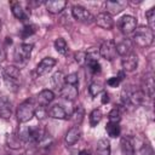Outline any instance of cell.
<instances>
[{
    "label": "cell",
    "mask_w": 155,
    "mask_h": 155,
    "mask_svg": "<svg viewBox=\"0 0 155 155\" xmlns=\"http://www.w3.org/2000/svg\"><path fill=\"white\" fill-rule=\"evenodd\" d=\"M71 13H73V17H74L76 21L82 22V23H91V22L94 19L93 16L91 15V12H90L88 10H86L85 7L80 6V5L73 6Z\"/></svg>",
    "instance_id": "6"
},
{
    "label": "cell",
    "mask_w": 155,
    "mask_h": 155,
    "mask_svg": "<svg viewBox=\"0 0 155 155\" xmlns=\"http://www.w3.org/2000/svg\"><path fill=\"white\" fill-rule=\"evenodd\" d=\"M12 115V103L6 96L0 97V117L10 119Z\"/></svg>",
    "instance_id": "13"
},
{
    "label": "cell",
    "mask_w": 155,
    "mask_h": 155,
    "mask_svg": "<svg viewBox=\"0 0 155 155\" xmlns=\"http://www.w3.org/2000/svg\"><path fill=\"white\" fill-rule=\"evenodd\" d=\"M144 86H145V96H148L149 98L154 97V78L151 75H147L144 79Z\"/></svg>",
    "instance_id": "24"
},
{
    "label": "cell",
    "mask_w": 155,
    "mask_h": 155,
    "mask_svg": "<svg viewBox=\"0 0 155 155\" xmlns=\"http://www.w3.org/2000/svg\"><path fill=\"white\" fill-rule=\"evenodd\" d=\"M71 116H73L74 122L80 124V122L82 121V119H84V109H82L81 107H78V108L74 110V113H73Z\"/></svg>",
    "instance_id": "33"
},
{
    "label": "cell",
    "mask_w": 155,
    "mask_h": 155,
    "mask_svg": "<svg viewBox=\"0 0 155 155\" xmlns=\"http://www.w3.org/2000/svg\"><path fill=\"white\" fill-rule=\"evenodd\" d=\"M115 48H116V53H119L122 57L132 53V44L128 39H124L122 41L115 44Z\"/></svg>",
    "instance_id": "17"
},
{
    "label": "cell",
    "mask_w": 155,
    "mask_h": 155,
    "mask_svg": "<svg viewBox=\"0 0 155 155\" xmlns=\"http://www.w3.org/2000/svg\"><path fill=\"white\" fill-rule=\"evenodd\" d=\"M79 155H91V153L88 150H86V149H82V150H80Z\"/></svg>",
    "instance_id": "41"
},
{
    "label": "cell",
    "mask_w": 155,
    "mask_h": 155,
    "mask_svg": "<svg viewBox=\"0 0 155 155\" xmlns=\"http://www.w3.org/2000/svg\"><path fill=\"white\" fill-rule=\"evenodd\" d=\"M145 17H147V21H148V28L149 29H151V30H154V28H155V8H150L147 13H145Z\"/></svg>",
    "instance_id": "31"
},
{
    "label": "cell",
    "mask_w": 155,
    "mask_h": 155,
    "mask_svg": "<svg viewBox=\"0 0 155 155\" xmlns=\"http://www.w3.org/2000/svg\"><path fill=\"white\" fill-rule=\"evenodd\" d=\"M35 115V107L31 101H24L19 104L17 109V119L21 124H25L31 120V117Z\"/></svg>",
    "instance_id": "3"
},
{
    "label": "cell",
    "mask_w": 155,
    "mask_h": 155,
    "mask_svg": "<svg viewBox=\"0 0 155 155\" xmlns=\"http://www.w3.org/2000/svg\"><path fill=\"white\" fill-rule=\"evenodd\" d=\"M108 117H109V122L119 124V121L121 120V113H120L119 108H114V109H111L110 113H109V115H108Z\"/></svg>",
    "instance_id": "30"
},
{
    "label": "cell",
    "mask_w": 155,
    "mask_h": 155,
    "mask_svg": "<svg viewBox=\"0 0 155 155\" xmlns=\"http://www.w3.org/2000/svg\"><path fill=\"white\" fill-rule=\"evenodd\" d=\"M56 59L54 58H52V57H46V58H44L38 65H36V69H35V71H36V74L38 75H45V74H47L54 65H56Z\"/></svg>",
    "instance_id": "11"
},
{
    "label": "cell",
    "mask_w": 155,
    "mask_h": 155,
    "mask_svg": "<svg viewBox=\"0 0 155 155\" xmlns=\"http://www.w3.org/2000/svg\"><path fill=\"white\" fill-rule=\"evenodd\" d=\"M105 130H107L108 134H109L110 137H113V138L119 137V136H120V132H121L119 124H114V122H108Z\"/></svg>",
    "instance_id": "25"
},
{
    "label": "cell",
    "mask_w": 155,
    "mask_h": 155,
    "mask_svg": "<svg viewBox=\"0 0 155 155\" xmlns=\"http://www.w3.org/2000/svg\"><path fill=\"white\" fill-rule=\"evenodd\" d=\"M61 96L68 101H74L78 97V87L74 85H69V84H64L63 87L59 90Z\"/></svg>",
    "instance_id": "15"
},
{
    "label": "cell",
    "mask_w": 155,
    "mask_h": 155,
    "mask_svg": "<svg viewBox=\"0 0 155 155\" xmlns=\"http://www.w3.org/2000/svg\"><path fill=\"white\" fill-rule=\"evenodd\" d=\"M48 115L53 119H62V120L67 119V111L62 105L58 104H54L48 109Z\"/></svg>",
    "instance_id": "20"
},
{
    "label": "cell",
    "mask_w": 155,
    "mask_h": 155,
    "mask_svg": "<svg viewBox=\"0 0 155 155\" xmlns=\"http://www.w3.org/2000/svg\"><path fill=\"white\" fill-rule=\"evenodd\" d=\"M4 76L5 79L7 80H11V81H15L17 82L21 78V71L17 67H13V65H8L4 69Z\"/></svg>",
    "instance_id": "19"
},
{
    "label": "cell",
    "mask_w": 155,
    "mask_h": 155,
    "mask_svg": "<svg viewBox=\"0 0 155 155\" xmlns=\"http://www.w3.org/2000/svg\"><path fill=\"white\" fill-rule=\"evenodd\" d=\"M101 120H102V111L99 109H93L90 114V125L94 127L99 124Z\"/></svg>",
    "instance_id": "28"
},
{
    "label": "cell",
    "mask_w": 155,
    "mask_h": 155,
    "mask_svg": "<svg viewBox=\"0 0 155 155\" xmlns=\"http://www.w3.org/2000/svg\"><path fill=\"white\" fill-rule=\"evenodd\" d=\"M81 136V131H80V127L79 126H73L71 128L68 130L67 134H65V138H64V142L67 145H74L79 138Z\"/></svg>",
    "instance_id": "16"
},
{
    "label": "cell",
    "mask_w": 155,
    "mask_h": 155,
    "mask_svg": "<svg viewBox=\"0 0 155 155\" xmlns=\"http://www.w3.org/2000/svg\"><path fill=\"white\" fill-rule=\"evenodd\" d=\"M133 41L139 47H148L154 41V33L148 27L136 28L133 31Z\"/></svg>",
    "instance_id": "2"
},
{
    "label": "cell",
    "mask_w": 155,
    "mask_h": 155,
    "mask_svg": "<svg viewBox=\"0 0 155 155\" xmlns=\"http://www.w3.org/2000/svg\"><path fill=\"white\" fill-rule=\"evenodd\" d=\"M31 50L33 45L30 44H22L17 46L15 50V61L17 63H25L31 54Z\"/></svg>",
    "instance_id": "5"
},
{
    "label": "cell",
    "mask_w": 155,
    "mask_h": 155,
    "mask_svg": "<svg viewBox=\"0 0 155 155\" xmlns=\"http://www.w3.org/2000/svg\"><path fill=\"white\" fill-rule=\"evenodd\" d=\"M99 54L107 59V61H113L116 56V48H115V42L113 40H107L104 41L101 47H99Z\"/></svg>",
    "instance_id": "7"
},
{
    "label": "cell",
    "mask_w": 155,
    "mask_h": 155,
    "mask_svg": "<svg viewBox=\"0 0 155 155\" xmlns=\"http://www.w3.org/2000/svg\"><path fill=\"white\" fill-rule=\"evenodd\" d=\"M78 82H79V78H78V74H75V73H71V74H69V75H67L64 78V84H69V85L76 86Z\"/></svg>",
    "instance_id": "34"
},
{
    "label": "cell",
    "mask_w": 155,
    "mask_h": 155,
    "mask_svg": "<svg viewBox=\"0 0 155 155\" xmlns=\"http://www.w3.org/2000/svg\"><path fill=\"white\" fill-rule=\"evenodd\" d=\"M96 154L97 155H110V143L108 139L102 138L97 142Z\"/></svg>",
    "instance_id": "21"
},
{
    "label": "cell",
    "mask_w": 155,
    "mask_h": 155,
    "mask_svg": "<svg viewBox=\"0 0 155 155\" xmlns=\"http://www.w3.org/2000/svg\"><path fill=\"white\" fill-rule=\"evenodd\" d=\"M94 22L97 23L98 27H101L103 29H107V30L111 29L113 25H114L113 17L109 13H107V12H102V13L97 15V17L94 18Z\"/></svg>",
    "instance_id": "12"
},
{
    "label": "cell",
    "mask_w": 155,
    "mask_h": 155,
    "mask_svg": "<svg viewBox=\"0 0 155 155\" xmlns=\"http://www.w3.org/2000/svg\"><path fill=\"white\" fill-rule=\"evenodd\" d=\"M140 151H142V155H154L153 148H151L150 145H148V144H144Z\"/></svg>",
    "instance_id": "38"
},
{
    "label": "cell",
    "mask_w": 155,
    "mask_h": 155,
    "mask_svg": "<svg viewBox=\"0 0 155 155\" xmlns=\"http://www.w3.org/2000/svg\"><path fill=\"white\" fill-rule=\"evenodd\" d=\"M103 91V85L101 84V82H92L91 85H90V87H88V92H90V94L92 96V97H96V96H98L101 92Z\"/></svg>",
    "instance_id": "29"
},
{
    "label": "cell",
    "mask_w": 155,
    "mask_h": 155,
    "mask_svg": "<svg viewBox=\"0 0 155 155\" xmlns=\"http://www.w3.org/2000/svg\"><path fill=\"white\" fill-rule=\"evenodd\" d=\"M53 98H54V93L51 90H42L38 94V103L41 107H46L53 101Z\"/></svg>",
    "instance_id": "18"
},
{
    "label": "cell",
    "mask_w": 155,
    "mask_h": 155,
    "mask_svg": "<svg viewBox=\"0 0 155 155\" xmlns=\"http://www.w3.org/2000/svg\"><path fill=\"white\" fill-rule=\"evenodd\" d=\"M45 6L50 13L56 15L64 10V7L67 6V2L63 0H48V1H45Z\"/></svg>",
    "instance_id": "14"
},
{
    "label": "cell",
    "mask_w": 155,
    "mask_h": 155,
    "mask_svg": "<svg viewBox=\"0 0 155 155\" xmlns=\"http://www.w3.org/2000/svg\"><path fill=\"white\" fill-rule=\"evenodd\" d=\"M121 64H122V68H124L125 71H128V73L134 71L137 69V67H138V57H137V54L132 52V53L125 56L122 58Z\"/></svg>",
    "instance_id": "10"
},
{
    "label": "cell",
    "mask_w": 155,
    "mask_h": 155,
    "mask_svg": "<svg viewBox=\"0 0 155 155\" xmlns=\"http://www.w3.org/2000/svg\"><path fill=\"white\" fill-rule=\"evenodd\" d=\"M121 153L122 155H133L134 154V148H133V143L128 137H124L121 138Z\"/></svg>",
    "instance_id": "22"
},
{
    "label": "cell",
    "mask_w": 155,
    "mask_h": 155,
    "mask_svg": "<svg viewBox=\"0 0 155 155\" xmlns=\"http://www.w3.org/2000/svg\"><path fill=\"white\" fill-rule=\"evenodd\" d=\"M108 102H109V94H108L107 92H104L103 96H102V103L105 104V103H108Z\"/></svg>",
    "instance_id": "39"
},
{
    "label": "cell",
    "mask_w": 155,
    "mask_h": 155,
    "mask_svg": "<svg viewBox=\"0 0 155 155\" xmlns=\"http://www.w3.org/2000/svg\"><path fill=\"white\" fill-rule=\"evenodd\" d=\"M121 101L125 105H139L145 101V93L143 90H132L126 87L121 92Z\"/></svg>",
    "instance_id": "1"
},
{
    "label": "cell",
    "mask_w": 155,
    "mask_h": 155,
    "mask_svg": "<svg viewBox=\"0 0 155 155\" xmlns=\"http://www.w3.org/2000/svg\"><path fill=\"white\" fill-rule=\"evenodd\" d=\"M52 85H53V87L56 90H61L63 87V85H64V76H63V74L61 71H57V73L53 74V76H52Z\"/></svg>",
    "instance_id": "27"
},
{
    "label": "cell",
    "mask_w": 155,
    "mask_h": 155,
    "mask_svg": "<svg viewBox=\"0 0 155 155\" xmlns=\"http://www.w3.org/2000/svg\"><path fill=\"white\" fill-rule=\"evenodd\" d=\"M119 27H120L122 34H125V35L132 34L136 30V28H137V19L133 16L126 15V16H124V17L120 18Z\"/></svg>",
    "instance_id": "4"
},
{
    "label": "cell",
    "mask_w": 155,
    "mask_h": 155,
    "mask_svg": "<svg viewBox=\"0 0 155 155\" xmlns=\"http://www.w3.org/2000/svg\"><path fill=\"white\" fill-rule=\"evenodd\" d=\"M0 155H2V153H1V150H0Z\"/></svg>",
    "instance_id": "43"
},
{
    "label": "cell",
    "mask_w": 155,
    "mask_h": 155,
    "mask_svg": "<svg viewBox=\"0 0 155 155\" xmlns=\"http://www.w3.org/2000/svg\"><path fill=\"white\" fill-rule=\"evenodd\" d=\"M11 10H12L13 16H15L17 19L22 21V22L27 21V19L29 18V16H30V11H29V10H25V8L23 7V4L19 2V1L11 2Z\"/></svg>",
    "instance_id": "9"
},
{
    "label": "cell",
    "mask_w": 155,
    "mask_h": 155,
    "mask_svg": "<svg viewBox=\"0 0 155 155\" xmlns=\"http://www.w3.org/2000/svg\"><path fill=\"white\" fill-rule=\"evenodd\" d=\"M0 27H1V18H0Z\"/></svg>",
    "instance_id": "42"
},
{
    "label": "cell",
    "mask_w": 155,
    "mask_h": 155,
    "mask_svg": "<svg viewBox=\"0 0 155 155\" xmlns=\"http://www.w3.org/2000/svg\"><path fill=\"white\" fill-rule=\"evenodd\" d=\"M86 54H87V52H84V51H79L75 53V61L78 62V64H80V65L86 64Z\"/></svg>",
    "instance_id": "35"
},
{
    "label": "cell",
    "mask_w": 155,
    "mask_h": 155,
    "mask_svg": "<svg viewBox=\"0 0 155 155\" xmlns=\"http://www.w3.org/2000/svg\"><path fill=\"white\" fill-rule=\"evenodd\" d=\"M22 139L17 134H7L6 137V143L11 149H19L22 147Z\"/></svg>",
    "instance_id": "23"
},
{
    "label": "cell",
    "mask_w": 155,
    "mask_h": 155,
    "mask_svg": "<svg viewBox=\"0 0 155 155\" xmlns=\"http://www.w3.org/2000/svg\"><path fill=\"white\" fill-rule=\"evenodd\" d=\"M120 81L121 80L117 76H113V78H110V79L107 80V85L110 86V87H117L120 85Z\"/></svg>",
    "instance_id": "36"
},
{
    "label": "cell",
    "mask_w": 155,
    "mask_h": 155,
    "mask_svg": "<svg viewBox=\"0 0 155 155\" xmlns=\"http://www.w3.org/2000/svg\"><path fill=\"white\" fill-rule=\"evenodd\" d=\"M127 7V1L126 0H110L105 2V8L107 13L111 15H117L121 11H124Z\"/></svg>",
    "instance_id": "8"
},
{
    "label": "cell",
    "mask_w": 155,
    "mask_h": 155,
    "mask_svg": "<svg viewBox=\"0 0 155 155\" xmlns=\"http://www.w3.org/2000/svg\"><path fill=\"white\" fill-rule=\"evenodd\" d=\"M46 114H48V111L45 109V107H41V105H40L38 110L35 109V115H36L38 119H44V117L46 116Z\"/></svg>",
    "instance_id": "37"
},
{
    "label": "cell",
    "mask_w": 155,
    "mask_h": 155,
    "mask_svg": "<svg viewBox=\"0 0 155 155\" xmlns=\"http://www.w3.org/2000/svg\"><path fill=\"white\" fill-rule=\"evenodd\" d=\"M4 58H5V51H4V48L0 46V63L4 61Z\"/></svg>",
    "instance_id": "40"
},
{
    "label": "cell",
    "mask_w": 155,
    "mask_h": 155,
    "mask_svg": "<svg viewBox=\"0 0 155 155\" xmlns=\"http://www.w3.org/2000/svg\"><path fill=\"white\" fill-rule=\"evenodd\" d=\"M36 29H38V27L35 24H27L22 30V36L23 38H28V36L33 35L36 31Z\"/></svg>",
    "instance_id": "32"
},
{
    "label": "cell",
    "mask_w": 155,
    "mask_h": 155,
    "mask_svg": "<svg viewBox=\"0 0 155 155\" xmlns=\"http://www.w3.org/2000/svg\"><path fill=\"white\" fill-rule=\"evenodd\" d=\"M54 48H56V51H57L58 53L65 54V53L68 52V44L65 42L64 39L58 38V39H56V41H54Z\"/></svg>",
    "instance_id": "26"
}]
</instances>
